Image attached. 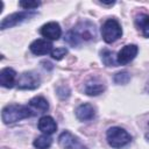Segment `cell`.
I'll use <instances>...</instances> for the list:
<instances>
[{
  "mask_svg": "<svg viewBox=\"0 0 149 149\" xmlns=\"http://www.w3.org/2000/svg\"><path fill=\"white\" fill-rule=\"evenodd\" d=\"M34 113L23 105H16V104H10L7 105L2 108L1 112V119L5 123H14L16 121H20L22 119L31 116Z\"/></svg>",
  "mask_w": 149,
  "mask_h": 149,
  "instance_id": "obj_1",
  "label": "cell"
},
{
  "mask_svg": "<svg viewBox=\"0 0 149 149\" xmlns=\"http://www.w3.org/2000/svg\"><path fill=\"white\" fill-rule=\"evenodd\" d=\"M106 139H107L108 144L113 148H116V149L121 148V147H125L132 140L130 135L125 129H122L120 127L109 128L106 133Z\"/></svg>",
  "mask_w": 149,
  "mask_h": 149,
  "instance_id": "obj_2",
  "label": "cell"
},
{
  "mask_svg": "<svg viewBox=\"0 0 149 149\" xmlns=\"http://www.w3.org/2000/svg\"><path fill=\"white\" fill-rule=\"evenodd\" d=\"M101 35L106 43L115 42L122 35V29L120 23L115 19H108L101 27Z\"/></svg>",
  "mask_w": 149,
  "mask_h": 149,
  "instance_id": "obj_3",
  "label": "cell"
},
{
  "mask_svg": "<svg viewBox=\"0 0 149 149\" xmlns=\"http://www.w3.org/2000/svg\"><path fill=\"white\" fill-rule=\"evenodd\" d=\"M36 15V12L34 10H23V12H16V13H13L8 16H6L2 21H1V29H6V28H12L19 23H21L22 21L27 20V19H30L33 16Z\"/></svg>",
  "mask_w": 149,
  "mask_h": 149,
  "instance_id": "obj_4",
  "label": "cell"
},
{
  "mask_svg": "<svg viewBox=\"0 0 149 149\" xmlns=\"http://www.w3.org/2000/svg\"><path fill=\"white\" fill-rule=\"evenodd\" d=\"M40 85V77L34 72H24L19 77L17 87L21 90H34Z\"/></svg>",
  "mask_w": 149,
  "mask_h": 149,
  "instance_id": "obj_5",
  "label": "cell"
},
{
  "mask_svg": "<svg viewBox=\"0 0 149 149\" xmlns=\"http://www.w3.org/2000/svg\"><path fill=\"white\" fill-rule=\"evenodd\" d=\"M58 143L64 149H85V147L80 143L77 136L71 134L70 132H63L58 137Z\"/></svg>",
  "mask_w": 149,
  "mask_h": 149,
  "instance_id": "obj_6",
  "label": "cell"
},
{
  "mask_svg": "<svg viewBox=\"0 0 149 149\" xmlns=\"http://www.w3.org/2000/svg\"><path fill=\"white\" fill-rule=\"evenodd\" d=\"M137 51H139V48L135 44H127V45H125L118 52V55H116L118 64H120V65L128 64L130 61H133L135 58V56L137 55Z\"/></svg>",
  "mask_w": 149,
  "mask_h": 149,
  "instance_id": "obj_7",
  "label": "cell"
},
{
  "mask_svg": "<svg viewBox=\"0 0 149 149\" xmlns=\"http://www.w3.org/2000/svg\"><path fill=\"white\" fill-rule=\"evenodd\" d=\"M73 30L79 35V37L85 41H88L91 38H94L95 37V27L92 22L90 21H84V22H79L74 28Z\"/></svg>",
  "mask_w": 149,
  "mask_h": 149,
  "instance_id": "obj_8",
  "label": "cell"
},
{
  "mask_svg": "<svg viewBox=\"0 0 149 149\" xmlns=\"http://www.w3.org/2000/svg\"><path fill=\"white\" fill-rule=\"evenodd\" d=\"M62 29L57 22H48L42 26L41 28V35L44 36L48 40H58L61 37Z\"/></svg>",
  "mask_w": 149,
  "mask_h": 149,
  "instance_id": "obj_9",
  "label": "cell"
},
{
  "mask_svg": "<svg viewBox=\"0 0 149 149\" xmlns=\"http://www.w3.org/2000/svg\"><path fill=\"white\" fill-rule=\"evenodd\" d=\"M30 51L34 55H47L49 52L52 51V44L51 42L47 41V40H35L31 44H30Z\"/></svg>",
  "mask_w": 149,
  "mask_h": 149,
  "instance_id": "obj_10",
  "label": "cell"
},
{
  "mask_svg": "<svg viewBox=\"0 0 149 149\" xmlns=\"http://www.w3.org/2000/svg\"><path fill=\"white\" fill-rule=\"evenodd\" d=\"M16 81V72L12 68H5L0 71V84L3 87L10 88Z\"/></svg>",
  "mask_w": 149,
  "mask_h": 149,
  "instance_id": "obj_11",
  "label": "cell"
},
{
  "mask_svg": "<svg viewBox=\"0 0 149 149\" xmlns=\"http://www.w3.org/2000/svg\"><path fill=\"white\" fill-rule=\"evenodd\" d=\"M94 108L91 104H81L76 109V116L80 121H88L94 118Z\"/></svg>",
  "mask_w": 149,
  "mask_h": 149,
  "instance_id": "obj_12",
  "label": "cell"
},
{
  "mask_svg": "<svg viewBox=\"0 0 149 149\" xmlns=\"http://www.w3.org/2000/svg\"><path fill=\"white\" fill-rule=\"evenodd\" d=\"M37 126H38V129H40L42 133L47 134V135H50V134L55 133L56 129H57V123H56V121H55L51 116H49V115L42 116V118L40 119Z\"/></svg>",
  "mask_w": 149,
  "mask_h": 149,
  "instance_id": "obj_13",
  "label": "cell"
},
{
  "mask_svg": "<svg viewBox=\"0 0 149 149\" xmlns=\"http://www.w3.org/2000/svg\"><path fill=\"white\" fill-rule=\"evenodd\" d=\"M135 24L144 37H149V15L141 14L135 19Z\"/></svg>",
  "mask_w": 149,
  "mask_h": 149,
  "instance_id": "obj_14",
  "label": "cell"
},
{
  "mask_svg": "<svg viewBox=\"0 0 149 149\" xmlns=\"http://www.w3.org/2000/svg\"><path fill=\"white\" fill-rule=\"evenodd\" d=\"M29 105L31 107H34L36 111H38V113L45 112L49 108V104H48V101L43 97H35V98L30 99Z\"/></svg>",
  "mask_w": 149,
  "mask_h": 149,
  "instance_id": "obj_15",
  "label": "cell"
},
{
  "mask_svg": "<svg viewBox=\"0 0 149 149\" xmlns=\"http://www.w3.org/2000/svg\"><path fill=\"white\" fill-rule=\"evenodd\" d=\"M101 59L104 62L105 65L107 66H116L118 65V61H116V56L113 51L111 50H102L101 51Z\"/></svg>",
  "mask_w": 149,
  "mask_h": 149,
  "instance_id": "obj_16",
  "label": "cell"
},
{
  "mask_svg": "<svg viewBox=\"0 0 149 149\" xmlns=\"http://www.w3.org/2000/svg\"><path fill=\"white\" fill-rule=\"evenodd\" d=\"M51 142H52V139L49 135L43 134V135H40L38 137L35 139L34 147L37 149H48L51 146Z\"/></svg>",
  "mask_w": 149,
  "mask_h": 149,
  "instance_id": "obj_17",
  "label": "cell"
},
{
  "mask_svg": "<svg viewBox=\"0 0 149 149\" xmlns=\"http://www.w3.org/2000/svg\"><path fill=\"white\" fill-rule=\"evenodd\" d=\"M105 90V86L101 83H87L85 87V93L88 95H98L102 93Z\"/></svg>",
  "mask_w": 149,
  "mask_h": 149,
  "instance_id": "obj_18",
  "label": "cell"
},
{
  "mask_svg": "<svg viewBox=\"0 0 149 149\" xmlns=\"http://www.w3.org/2000/svg\"><path fill=\"white\" fill-rule=\"evenodd\" d=\"M64 40H65V42H66L68 44H70L71 47H77V45H79L80 42H81V38L79 37V35H78L73 29L66 33Z\"/></svg>",
  "mask_w": 149,
  "mask_h": 149,
  "instance_id": "obj_19",
  "label": "cell"
},
{
  "mask_svg": "<svg viewBox=\"0 0 149 149\" xmlns=\"http://www.w3.org/2000/svg\"><path fill=\"white\" fill-rule=\"evenodd\" d=\"M129 80H130V74H129V72H127V71L118 72V73L114 76V81H115L116 84H120V85H125V84H127Z\"/></svg>",
  "mask_w": 149,
  "mask_h": 149,
  "instance_id": "obj_20",
  "label": "cell"
},
{
  "mask_svg": "<svg viewBox=\"0 0 149 149\" xmlns=\"http://www.w3.org/2000/svg\"><path fill=\"white\" fill-rule=\"evenodd\" d=\"M66 54H68L66 48H56V49H54V50L51 51V57H52L54 59L59 61V59H62Z\"/></svg>",
  "mask_w": 149,
  "mask_h": 149,
  "instance_id": "obj_21",
  "label": "cell"
},
{
  "mask_svg": "<svg viewBox=\"0 0 149 149\" xmlns=\"http://www.w3.org/2000/svg\"><path fill=\"white\" fill-rule=\"evenodd\" d=\"M19 3L23 9H27V10H33L34 8H37L40 6L38 1H20Z\"/></svg>",
  "mask_w": 149,
  "mask_h": 149,
  "instance_id": "obj_22",
  "label": "cell"
},
{
  "mask_svg": "<svg viewBox=\"0 0 149 149\" xmlns=\"http://www.w3.org/2000/svg\"><path fill=\"white\" fill-rule=\"evenodd\" d=\"M42 64H44V68H45V69H47V68H48V69H51V68H52L51 63H49V62H43Z\"/></svg>",
  "mask_w": 149,
  "mask_h": 149,
  "instance_id": "obj_23",
  "label": "cell"
},
{
  "mask_svg": "<svg viewBox=\"0 0 149 149\" xmlns=\"http://www.w3.org/2000/svg\"><path fill=\"white\" fill-rule=\"evenodd\" d=\"M146 90L149 92V81H148V84H147V87H146Z\"/></svg>",
  "mask_w": 149,
  "mask_h": 149,
  "instance_id": "obj_24",
  "label": "cell"
},
{
  "mask_svg": "<svg viewBox=\"0 0 149 149\" xmlns=\"http://www.w3.org/2000/svg\"><path fill=\"white\" fill-rule=\"evenodd\" d=\"M148 125H149V122H148ZM146 137H147V139H148V140H149V133H148V134H147V135H146Z\"/></svg>",
  "mask_w": 149,
  "mask_h": 149,
  "instance_id": "obj_25",
  "label": "cell"
}]
</instances>
